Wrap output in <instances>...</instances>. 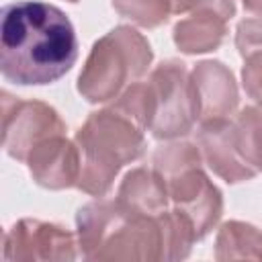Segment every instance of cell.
Wrapping results in <instances>:
<instances>
[{
  "label": "cell",
  "mask_w": 262,
  "mask_h": 262,
  "mask_svg": "<svg viewBox=\"0 0 262 262\" xmlns=\"http://www.w3.org/2000/svg\"><path fill=\"white\" fill-rule=\"evenodd\" d=\"M78 59V39L63 10L45 2H12L0 14V72L16 86H45Z\"/></svg>",
  "instance_id": "cell-1"
},
{
  "label": "cell",
  "mask_w": 262,
  "mask_h": 262,
  "mask_svg": "<svg viewBox=\"0 0 262 262\" xmlns=\"http://www.w3.org/2000/svg\"><path fill=\"white\" fill-rule=\"evenodd\" d=\"M6 260H76V239L66 227L41 219H18L4 233Z\"/></svg>",
  "instance_id": "cell-8"
},
{
  "label": "cell",
  "mask_w": 262,
  "mask_h": 262,
  "mask_svg": "<svg viewBox=\"0 0 262 262\" xmlns=\"http://www.w3.org/2000/svg\"><path fill=\"white\" fill-rule=\"evenodd\" d=\"M199 98V125L231 119L239 94L231 70L217 59L199 61L190 72Z\"/></svg>",
  "instance_id": "cell-10"
},
{
  "label": "cell",
  "mask_w": 262,
  "mask_h": 262,
  "mask_svg": "<svg viewBox=\"0 0 262 262\" xmlns=\"http://www.w3.org/2000/svg\"><path fill=\"white\" fill-rule=\"evenodd\" d=\"M80 149L78 188L90 196H104L119 170L139 160L145 151L143 129L117 108L90 113L74 137Z\"/></svg>",
  "instance_id": "cell-3"
},
{
  "label": "cell",
  "mask_w": 262,
  "mask_h": 262,
  "mask_svg": "<svg viewBox=\"0 0 262 262\" xmlns=\"http://www.w3.org/2000/svg\"><path fill=\"white\" fill-rule=\"evenodd\" d=\"M172 10L176 14H182L184 12V0H172Z\"/></svg>",
  "instance_id": "cell-22"
},
{
  "label": "cell",
  "mask_w": 262,
  "mask_h": 262,
  "mask_svg": "<svg viewBox=\"0 0 262 262\" xmlns=\"http://www.w3.org/2000/svg\"><path fill=\"white\" fill-rule=\"evenodd\" d=\"M192 10H213L225 20H229L235 14V2L233 0H184V12Z\"/></svg>",
  "instance_id": "cell-20"
},
{
  "label": "cell",
  "mask_w": 262,
  "mask_h": 262,
  "mask_svg": "<svg viewBox=\"0 0 262 262\" xmlns=\"http://www.w3.org/2000/svg\"><path fill=\"white\" fill-rule=\"evenodd\" d=\"M217 260H262V231L244 221H225L215 237Z\"/></svg>",
  "instance_id": "cell-15"
},
{
  "label": "cell",
  "mask_w": 262,
  "mask_h": 262,
  "mask_svg": "<svg viewBox=\"0 0 262 262\" xmlns=\"http://www.w3.org/2000/svg\"><path fill=\"white\" fill-rule=\"evenodd\" d=\"M244 8L256 14H262V0H244Z\"/></svg>",
  "instance_id": "cell-21"
},
{
  "label": "cell",
  "mask_w": 262,
  "mask_h": 262,
  "mask_svg": "<svg viewBox=\"0 0 262 262\" xmlns=\"http://www.w3.org/2000/svg\"><path fill=\"white\" fill-rule=\"evenodd\" d=\"M199 147L207 166L225 182L237 184L252 180L256 174L239 160L229 137V119L199 125Z\"/></svg>",
  "instance_id": "cell-11"
},
{
  "label": "cell",
  "mask_w": 262,
  "mask_h": 262,
  "mask_svg": "<svg viewBox=\"0 0 262 262\" xmlns=\"http://www.w3.org/2000/svg\"><path fill=\"white\" fill-rule=\"evenodd\" d=\"M242 84L246 94L262 106V51H254L244 57Z\"/></svg>",
  "instance_id": "cell-18"
},
{
  "label": "cell",
  "mask_w": 262,
  "mask_h": 262,
  "mask_svg": "<svg viewBox=\"0 0 262 262\" xmlns=\"http://www.w3.org/2000/svg\"><path fill=\"white\" fill-rule=\"evenodd\" d=\"M68 2H80V0H68Z\"/></svg>",
  "instance_id": "cell-23"
},
{
  "label": "cell",
  "mask_w": 262,
  "mask_h": 262,
  "mask_svg": "<svg viewBox=\"0 0 262 262\" xmlns=\"http://www.w3.org/2000/svg\"><path fill=\"white\" fill-rule=\"evenodd\" d=\"M227 33V20L213 10H192L190 16L174 25L172 37L176 47L186 55L215 51Z\"/></svg>",
  "instance_id": "cell-13"
},
{
  "label": "cell",
  "mask_w": 262,
  "mask_h": 262,
  "mask_svg": "<svg viewBox=\"0 0 262 262\" xmlns=\"http://www.w3.org/2000/svg\"><path fill=\"white\" fill-rule=\"evenodd\" d=\"M113 8L121 16L145 29L164 25L170 12H174L172 0H113Z\"/></svg>",
  "instance_id": "cell-16"
},
{
  "label": "cell",
  "mask_w": 262,
  "mask_h": 262,
  "mask_svg": "<svg viewBox=\"0 0 262 262\" xmlns=\"http://www.w3.org/2000/svg\"><path fill=\"white\" fill-rule=\"evenodd\" d=\"M76 227L86 260H164L158 215L133 213L117 199H98L80 207Z\"/></svg>",
  "instance_id": "cell-2"
},
{
  "label": "cell",
  "mask_w": 262,
  "mask_h": 262,
  "mask_svg": "<svg viewBox=\"0 0 262 262\" xmlns=\"http://www.w3.org/2000/svg\"><path fill=\"white\" fill-rule=\"evenodd\" d=\"M229 137L239 160L254 172H262V106H244L229 119Z\"/></svg>",
  "instance_id": "cell-14"
},
{
  "label": "cell",
  "mask_w": 262,
  "mask_h": 262,
  "mask_svg": "<svg viewBox=\"0 0 262 262\" xmlns=\"http://www.w3.org/2000/svg\"><path fill=\"white\" fill-rule=\"evenodd\" d=\"M235 47H237L242 57H246L254 51H262V16L246 18L237 25Z\"/></svg>",
  "instance_id": "cell-19"
},
{
  "label": "cell",
  "mask_w": 262,
  "mask_h": 262,
  "mask_svg": "<svg viewBox=\"0 0 262 262\" xmlns=\"http://www.w3.org/2000/svg\"><path fill=\"white\" fill-rule=\"evenodd\" d=\"M154 51L133 27L119 25L100 37L78 76V92L92 104L115 100L149 68Z\"/></svg>",
  "instance_id": "cell-4"
},
{
  "label": "cell",
  "mask_w": 262,
  "mask_h": 262,
  "mask_svg": "<svg viewBox=\"0 0 262 262\" xmlns=\"http://www.w3.org/2000/svg\"><path fill=\"white\" fill-rule=\"evenodd\" d=\"M151 168L166 178H170L172 174L188 168V166H199L203 164V154L194 143L188 141H174L168 143L160 149H156L154 160H151Z\"/></svg>",
  "instance_id": "cell-17"
},
{
  "label": "cell",
  "mask_w": 262,
  "mask_h": 262,
  "mask_svg": "<svg viewBox=\"0 0 262 262\" xmlns=\"http://www.w3.org/2000/svg\"><path fill=\"white\" fill-rule=\"evenodd\" d=\"M31 178L49 190H63L78 184L80 178V149L76 141H70L66 133H57L39 141L27 162Z\"/></svg>",
  "instance_id": "cell-9"
},
{
  "label": "cell",
  "mask_w": 262,
  "mask_h": 262,
  "mask_svg": "<svg viewBox=\"0 0 262 262\" xmlns=\"http://www.w3.org/2000/svg\"><path fill=\"white\" fill-rule=\"evenodd\" d=\"M57 133H66V123L53 106L2 92V147L10 158L27 162L39 141Z\"/></svg>",
  "instance_id": "cell-6"
},
{
  "label": "cell",
  "mask_w": 262,
  "mask_h": 262,
  "mask_svg": "<svg viewBox=\"0 0 262 262\" xmlns=\"http://www.w3.org/2000/svg\"><path fill=\"white\" fill-rule=\"evenodd\" d=\"M168 194L182 215L194 227L199 239H203L221 219L223 213V194L203 172V166H188L170 178H166Z\"/></svg>",
  "instance_id": "cell-7"
},
{
  "label": "cell",
  "mask_w": 262,
  "mask_h": 262,
  "mask_svg": "<svg viewBox=\"0 0 262 262\" xmlns=\"http://www.w3.org/2000/svg\"><path fill=\"white\" fill-rule=\"evenodd\" d=\"M147 82L154 92L151 135L176 139L190 133L199 121V98L186 63L166 59L151 70Z\"/></svg>",
  "instance_id": "cell-5"
},
{
  "label": "cell",
  "mask_w": 262,
  "mask_h": 262,
  "mask_svg": "<svg viewBox=\"0 0 262 262\" xmlns=\"http://www.w3.org/2000/svg\"><path fill=\"white\" fill-rule=\"evenodd\" d=\"M117 201L133 213L160 215L168 209V184L154 168H133L123 176Z\"/></svg>",
  "instance_id": "cell-12"
}]
</instances>
